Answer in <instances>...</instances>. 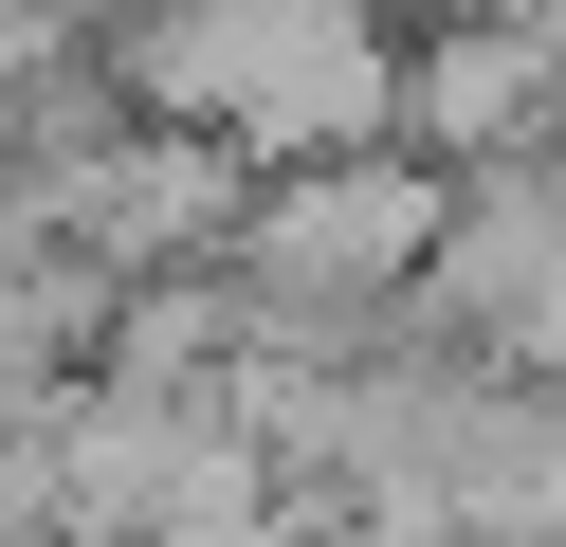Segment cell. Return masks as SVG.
I'll list each match as a JSON object with an SVG mask.
<instances>
[{
	"label": "cell",
	"mask_w": 566,
	"mask_h": 547,
	"mask_svg": "<svg viewBox=\"0 0 566 547\" xmlns=\"http://www.w3.org/2000/svg\"><path fill=\"white\" fill-rule=\"evenodd\" d=\"M111 92L220 128L238 165H311V146H402V36L384 0H147L111 19Z\"/></svg>",
	"instance_id": "cell-1"
},
{
	"label": "cell",
	"mask_w": 566,
	"mask_h": 547,
	"mask_svg": "<svg viewBox=\"0 0 566 547\" xmlns=\"http://www.w3.org/2000/svg\"><path fill=\"white\" fill-rule=\"evenodd\" d=\"M439 219H457L439 146H311V165H256V201H238V292H256V328H293V347H402L420 274H439Z\"/></svg>",
	"instance_id": "cell-2"
},
{
	"label": "cell",
	"mask_w": 566,
	"mask_h": 547,
	"mask_svg": "<svg viewBox=\"0 0 566 547\" xmlns=\"http://www.w3.org/2000/svg\"><path fill=\"white\" fill-rule=\"evenodd\" d=\"M566 128V36L548 19H493V0H439L402 36V146L439 165H512V146Z\"/></svg>",
	"instance_id": "cell-3"
},
{
	"label": "cell",
	"mask_w": 566,
	"mask_h": 547,
	"mask_svg": "<svg viewBox=\"0 0 566 547\" xmlns=\"http://www.w3.org/2000/svg\"><path fill=\"white\" fill-rule=\"evenodd\" d=\"M0 547H55V474H38V420H0Z\"/></svg>",
	"instance_id": "cell-4"
}]
</instances>
